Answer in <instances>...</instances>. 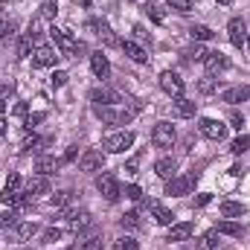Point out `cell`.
Listing matches in <instances>:
<instances>
[{"label": "cell", "instance_id": "obj_5", "mask_svg": "<svg viewBox=\"0 0 250 250\" xmlns=\"http://www.w3.org/2000/svg\"><path fill=\"white\" fill-rule=\"evenodd\" d=\"M198 184V175L189 172V175H181V178H169L166 184V195H189Z\"/></svg>", "mask_w": 250, "mask_h": 250}, {"label": "cell", "instance_id": "obj_32", "mask_svg": "<svg viewBox=\"0 0 250 250\" xmlns=\"http://www.w3.org/2000/svg\"><path fill=\"white\" fill-rule=\"evenodd\" d=\"M120 224H123V230H140L143 227V221H140L137 212H125L123 218H120Z\"/></svg>", "mask_w": 250, "mask_h": 250}, {"label": "cell", "instance_id": "obj_16", "mask_svg": "<svg viewBox=\"0 0 250 250\" xmlns=\"http://www.w3.org/2000/svg\"><path fill=\"white\" fill-rule=\"evenodd\" d=\"M67 224H70L73 233H84V230L93 224V218H90V212L79 209V212H67Z\"/></svg>", "mask_w": 250, "mask_h": 250}, {"label": "cell", "instance_id": "obj_42", "mask_svg": "<svg viewBox=\"0 0 250 250\" xmlns=\"http://www.w3.org/2000/svg\"><path fill=\"white\" fill-rule=\"evenodd\" d=\"M41 15H44V18H56V15H59V6L50 0V3H44V6H41Z\"/></svg>", "mask_w": 250, "mask_h": 250}, {"label": "cell", "instance_id": "obj_17", "mask_svg": "<svg viewBox=\"0 0 250 250\" xmlns=\"http://www.w3.org/2000/svg\"><path fill=\"white\" fill-rule=\"evenodd\" d=\"M87 26H90V29H93V32L102 38V44H105V47H114V44H120V41H117V35H114V29H111L105 21H90Z\"/></svg>", "mask_w": 250, "mask_h": 250}, {"label": "cell", "instance_id": "obj_29", "mask_svg": "<svg viewBox=\"0 0 250 250\" xmlns=\"http://www.w3.org/2000/svg\"><path fill=\"white\" fill-rule=\"evenodd\" d=\"M215 230H218V236H242L245 233L242 224H236V221H218Z\"/></svg>", "mask_w": 250, "mask_h": 250}, {"label": "cell", "instance_id": "obj_10", "mask_svg": "<svg viewBox=\"0 0 250 250\" xmlns=\"http://www.w3.org/2000/svg\"><path fill=\"white\" fill-rule=\"evenodd\" d=\"M227 35H230V44L242 50V47L248 44V26H245V21H242V18H233V21L227 23Z\"/></svg>", "mask_w": 250, "mask_h": 250}, {"label": "cell", "instance_id": "obj_43", "mask_svg": "<svg viewBox=\"0 0 250 250\" xmlns=\"http://www.w3.org/2000/svg\"><path fill=\"white\" fill-rule=\"evenodd\" d=\"M6 32H9V35H12V32H15V26H12V21H6V18H3V15H0V41H3V38H6Z\"/></svg>", "mask_w": 250, "mask_h": 250}, {"label": "cell", "instance_id": "obj_22", "mask_svg": "<svg viewBox=\"0 0 250 250\" xmlns=\"http://www.w3.org/2000/svg\"><path fill=\"white\" fill-rule=\"evenodd\" d=\"M195 111H198V105H195L192 99H184V96L175 99V117H178V120H192Z\"/></svg>", "mask_w": 250, "mask_h": 250}, {"label": "cell", "instance_id": "obj_20", "mask_svg": "<svg viewBox=\"0 0 250 250\" xmlns=\"http://www.w3.org/2000/svg\"><path fill=\"white\" fill-rule=\"evenodd\" d=\"M120 47H123V53L131 59V62H137V64H146V62H148V53H146L137 41H123Z\"/></svg>", "mask_w": 250, "mask_h": 250}, {"label": "cell", "instance_id": "obj_47", "mask_svg": "<svg viewBox=\"0 0 250 250\" xmlns=\"http://www.w3.org/2000/svg\"><path fill=\"white\" fill-rule=\"evenodd\" d=\"M76 154H79V148H76V146H70V148H67V151H64L62 163H70V160H76Z\"/></svg>", "mask_w": 250, "mask_h": 250}, {"label": "cell", "instance_id": "obj_14", "mask_svg": "<svg viewBox=\"0 0 250 250\" xmlns=\"http://www.w3.org/2000/svg\"><path fill=\"white\" fill-rule=\"evenodd\" d=\"M248 99H250L248 84H236V87H227L221 93V102H227V105H239V102H248Z\"/></svg>", "mask_w": 250, "mask_h": 250}, {"label": "cell", "instance_id": "obj_23", "mask_svg": "<svg viewBox=\"0 0 250 250\" xmlns=\"http://www.w3.org/2000/svg\"><path fill=\"white\" fill-rule=\"evenodd\" d=\"M47 192H50V181H47L44 175H35V178H29V184H26V195H29V198L47 195Z\"/></svg>", "mask_w": 250, "mask_h": 250}, {"label": "cell", "instance_id": "obj_15", "mask_svg": "<svg viewBox=\"0 0 250 250\" xmlns=\"http://www.w3.org/2000/svg\"><path fill=\"white\" fill-rule=\"evenodd\" d=\"M62 169V160L59 157H50V154H41L38 160H35V172L38 175H44V178H50V175H56Z\"/></svg>", "mask_w": 250, "mask_h": 250}, {"label": "cell", "instance_id": "obj_51", "mask_svg": "<svg viewBox=\"0 0 250 250\" xmlns=\"http://www.w3.org/2000/svg\"><path fill=\"white\" fill-rule=\"evenodd\" d=\"M26 111H29L26 102H18V105H15V114H18V117H26Z\"/></svg>", "mask_w": 250, "mask_h": 250}, {"label": "cell", "instance_id": "obj_13", "mask_svg": "<svg viewBox=\"0 0 250 250\" xmlns=\"http://www.w3.org/2000/svg\"><path fill=\"white\" fill-rule=\"evenodd\" d=\"M204 67H207V73L209 76H215V73H224L227 67H230V59L224 56V53H207V59H204Z\"/></svg>", "mask_w": 250, "mask_h": 250}, {"label": "cell", "instance_id": "obj_55", "mask_svg": "<svg viewBox=\"0 0 250 250\" xmlns=\"http://www.w3.org/2000/svg\"><path fill=\"white\" fill-rule=\"evenodd\" d=\"M218 3H233V0H218Z\"/></svg>", "mask_w": 250, "mask_h": 250}, {"label": "cell", "instance_id": "obj_41", "mask_svg": "<svg viewBox=\"0 0 250 250\" xmlns=\"http://www.w3.org/2000/svg\"><path fill=\"white\" fill-rule=\"evenodd\" d=\"M67 79H70V76H67V73H62V70H56V73H53V79H50V82H53V87H64V84H67Z\"/></svg>", "mask_w": 250, "mask_h": 250}, {"label": "cell", "instance_id": "obj_30", "mask_svg": "<svg viewBox=\"0 0 250 250\" xmlns=\"http://www.w3.org/2000/svg\"><path fill=\"white\" fill-rule=\"evenodd\" d=\"M70 204H73V192H70V189H62V192L53 195V207H56V209H67Z\"/></svg>", "mask_w": 250, "mask_h": 250}, {"label": "cell", "instance_id": "obj_26", "mask_svg": "<svg viewBox=\"0 0 250 250\" xmlns=\"http://www.w3.org/2000/svg\"><path fill=\"white\" fill-rule=\"evenodd\" d=\"M38 233V224L35 221H26V224H18L15 227V242H29L32 236Z\"/></svg>", "mask_w": 250, "mask_h": 250}, {"label": "cell", "instance_id": "obj_9", "mask_svg": "<svg viewBox=\"0 0 250 250\" xmlns=\"http://www.w3.org/2000/svg\"><path fill=\"white\" fill-rule=\"evenodd\" d=\"M198 131H201L207 140H215V143L227 137V125L221 123V120H201V123H198Z\"/></svg>", "mask_w": 250, "mask_h": 250}, {"label": "cell", "instance_id": "obj_50", "mask_svg": "<svg viewBox=\"0 0 250 250\" xmlns=\"http://www.w3.org/2000/svg\"><path fill=\"white\" fill-rule=\"evenodd\" d=\"M230 123H233V128H242L245 125V117L242 114H230Z\"/></svg>", "mask_w": 250, "mask_h": 250}, {"label": "cell", "instance_id": "obj_19", "mask_svg": "<svg viewBox=\"0 0 250 250\" xmlns=\"http://www.w3.org/2000/svg\"><path fill=\"white\" fill-rule=\"evenodd\" d=\"M90 70H93L96 79H108V76H111V64L102 56V50H99V53H90Z\"/></svg>", "mask_w": 250, "mask_h": 250}, {"label": "cell", "instance_id": "obj_25", "mask_svg": "<svg viewBox=\"0 0 250 250\" xmlns=\"http://www.w3.org/2000/svg\"><path fill=\"white\" fill-rule=\"evenodd\" d=\"M189 35H192V41H198V44H201V41H212V38H215V32H212L207 23H192V26H189Z\"/></svg>", "mask_w": 250, "mask_h": 250}, {"label": "cell", "instance_id": "obj_54", "mask_svg": "<svg viewBox=\"0 0 250 250\" xmlns=\"http://www.w3.org/2000/svg\"><path fill=\"white\" fill-rule=\"evenodd\" d=\"M6 134V123H3V117H0V137Z\"/></svg>", "mask_w": 250, "mask_h": 250}, {"label": "cell", "instance_id": "obj_34", "mask_svg": "<svg viewBox=\"0 0 250 250\" xmlns=\"http://www.w3.org/2000/svg\"><path fill=\"white\" fill-rule=\"evenodd\" d=\"M59 239H62V230H59V227H50V230L41 233V242H44V245H56Z\"/></svg>", "mask_w": 250, "mask_h": 250}, {"label": "cell", "instance_id": "obj_39", "mask_svg": "<svg viewBox=\"0 0 250 250\" xmlns=\"http://www.w3.org/2000/svg\"><path fill=\"white\" fill-rule=\"evenodd\" d=\"M3 189H12V192H18L21 189V175L18 172H9V178H6V187Z\"/></svg>", "mask_w": 250, "mask_h": 250}, {"label": "cell", "instance_id": "obj_28", "mask_svg": "<svg viewBox=\"0 0 250 250\" xmlns=\"http://www.w3.org/2000/svg\"><path fill=\"white\" fill-rule=\"evenodd\" d=\"M44 146H50V140H47V137H26V140H23V151H26V154H32V151L38 154Z\"/></svg>", "mask_w": 250, "mask_h": 250}, {"label": "cell", "instance_id": "obj_37", "mask_svg": "<svg viewBox=\"0 0 250 250\" xmlns=\"http://www.w3.org/2000/svg\"><path fill=\"white\" fill-rule=\"evenodd\" d=\"M175 12H181V15H187V12H192V0H166Z\"/></svg>", "mask_w": 250, "mask_h": 250}, {"label": "cell", "instance_id": "obj_21", "mask_svg": "<svg viewBox=\"0 0 250 250\" xmlns=\"http://www.w3.org/2000/svg\"><path fill=\"white\" fill-rule=\"evenodd\" d=\"M175 172H178V163H175V157H160L157 163H154V175L157 178H175Z\"/></svg>", "mask_w": 250, "mask_h": 250}, {"label": "cell", "instance_id": "obj_46", "mask_svg": "<svg viewBox=\"0 0 250 250\" xmlns=\"http://www.w3.org/2000/svg\"><path fill=\"white\" fill-rule=\"evenodd\" d=\"M198 87H201V93H212V90H215V82H212V76H207V79H204Z\"/></svg>", "mask_w": 250, "mask_h": 250}, {"label": "cell", "instance_id": "obj_38", "mask_svg": "<svg viewBox=\"0 0 250 250\" xmlns=\"http://www.w3.org/2000/svg\"><path fill=\"white\" fill-rule=\"evenodd\" d=\"M114 250H137V242H134L131 236H123V239L114 242Z\"/></svg>", "mask_w": 250, "mask_h": 250}, {"label": "cell", "instance_id": "obj_7", "mask_svg": "<svg viewBox=\"0 0 250 250\" xmlns=\"http://www.w3.org/2000/svg\"><path fill=\"white\" fill-rule=\"evenodd\" d=\"M102 166H105V151L102 148H87L82 154V160H79V169L82 172H99Z\"/></svg>", "mask_w": 250, "mask_h": 250}, {"label": "cell", "instance_id": "obj_31", "mask_svg": "<svg viewBox=\"0 0 250 250\" xmlns=\"http://www.w3.org/2000/svg\"><path fill=\"white\" fill-rule=\"evenodd\" d=\"M248 148H250V134H239V137L230 143V151H233V154H245Z\"/></svg>", "mask_w": 250, "mask_h": 250}, {"label": "cell", "instance_id": "obj_6", "mask_svg": "<svg viewBox=\"0 0 250 250\" xmlns=\"http://www.w3.org/2000/svg\"><path fill=\"white\" fill-rule=\"evenodd\" d=\"M160 87H163L169 96L178 99V96H184V87H187V84H184V79H181L175 70H163V73H160Z\"/></svg>", "mask_w": 250, "mask_h": 250}, {"label": "cell", "instance_id": "obj_52", "mask_svg": "<svg viewBox=\"0 0 250 250\" xmlns=\"http://www.w3.org/2000/svg\"><path fill=\"white\" fill-rule=\"evenodd\" d=\"M209 201H212V198H209V195H198V198H195V207H207V204H209Z\"/></svg>", "mask_w": 250, "mask_h": 250}, {"label": "cell", "instance_id": "obj_11", "mask_svg": "<svg viewBox=\"0 0 250 250\" xmlns=\"http://www.w3.org/2000/svg\"><path fill=\"white\" fill-rule=\"evenodd\" d=\"M62 56H59V50L56 47H44V44H38L35 47V56H32V64L35 67H56Z\"/></svg>", "mask_w": 250, "mask_h": 250}, {"label": "cell", "instance_id": "obj_45", "mask_svg": "<svg viewBox=\"0 0 250 250\" xmlns=\"http://www.w3.org/2000/svg\"><path fill=\"white\" fill-rule=\"evenodd\" d=\"M146 9H148V15H151V21H157V23H163V12H160V9H157L154 3H148Z\"/></svg>", "mask_w": 250, "mask_h": 250}, {"label": "cell", "instance_id": "obj_40", "mask_svg": "<svg viewBox=\"0 0 250 250\" xmlns=\"http://www.w3.org/2000/svg\"><path fill=\"white\" fill-rule=\"evenodd\" d=\"M125 198H131V201H140V198H143V189L137 187V184H128V187H125Z\"/></svg>", "mask_w": 250, "mask_h": 250}, {"label": "cell", "instance_id": "obj_8", "mask_svg": "<svg viewBox=\"0 0 250 250\" xmlns=\"http://www.w3.org/2000/svg\"><path fill=\"white\" fill-rule=\"evenodd\" d=\"M96 189H99V192L105 195V201H111V204L123 195V192H120V184H117V178L108 175V172H102V175L96 178Z\"/></svg>", "mask_w": 250, "mask_h": 250}, {"label": "cell", "instance_id": "obj_35", "mask_svg": "<svg viewBox=\"0 0 250 250\" xmlns=\"http://www.w3.org/2000/svg\"><path fill=\"white\" fill-rule=\"evenodd\" d=\"M9 227H18V215L9 209V212H0V230H9Z\"/></svg>", "mask_w": 250, "mask_h": 250}, {"label": "cell", "instance_id": "obj_53", "mask_svg": "<svg viewBox=\"0 0 250 250\" xmlns=\"http://www.w3.org/2000/svg\"><path fill=\"white\" fill-rule=\"evenodd\" d=\"M125 172H128V175H134V172H137V160H131V163L125 166Z\"/></svg>", "mask_w": 250, "mask_h": 250}, {"label": "cell", "instance_id": "obj_48", "mask_svg": "<svg viewBox=\"0 0 250 250\" xmlns=\"http://www.w3.org/2000/svg\"><path fill=\"white\" fill-rule=\"evenodd\" d=\"M12 93H15V90H12V84H0V102H6Z\"/></svg>", "mask_w": 250, "mask_h": 250}, {"label": "cell", "instance_id": "obj_56", "mask_svg": "<svg viewBox=\"0 0 250 250\" xmlns=\"http://www.w3.org/2000/svg\"><path fill=\"white\" fill-rule=\"evenodd\" d=\"M248 47H250V35H248Z\"/></svg>", "mask_w": 250, "mask_h": 250}, {"label": "cell", "instance_id": "obj_3", "mask_svg": "<svg viewBox=\"0 0 250 250\" xmlns=\"http://www.w3.org/2000/svg\"><path fill=\"white\" fill-rule=\"evenodd\" d=\"M131 146H134V134H131V131L108 134V137H105V143H102V148H105L108 154H123L125 148H131Z\"/></svg>", "mask_w": 250, "mask_h": 250}, {"label": "cell", "instance_id": "obj_36", "mask_svg": "<svg viewBox=\"0 0 250 250\" xmlns=\"http://www.w3.org/2000/svg\"><path fill=\"white\" fill-rule=\"evenodd\" d=\"M201 248H207V250H212V248H218V230L212 227L204 239H201Z\"/></svg>", "mask_w": 250, "mask_h": 250}, {"label": "cell", "instance_id": "obj_2", "mask_svg": "<svg viewBox=\"0 0 250 250\" xmlns=\"http://www.w3.org/2000/svg\"><path fill=\"white\" fill-rule=\"evenodd\" d=\"M50 35H53V41H56V47H59V56H67V59H73L76 53H84V44H76V38H73L67 29H59V26H53V29H50Z\"/></svg>", "mask_w": 250, "mask_h": 250}, {"label": "cell", "instance_id": "obj_1", "mask_svg": "<svg viewBox=\"0 0 250 250\" xmlns=\"http://www.w3.org/2000/svg\"><path fill=\"white\" fill-rule=\"evenodd\" d=\"M93 111H96V117L102 123H108V125H128L134 120V114L140 111V105H131L128 108L125 102H117V105H96Z\"/></svg>", "mask_w": 250, "mask_h": 250}, {"label": "cell", "instance_id": "obj_33", "mask_svg": "<svg viewBox=\"0 0 250 250\" xmlns=\"http://www.w3.org/2000/svg\"><path fill=\"white\" fill-rule=\"evenodd\" d=\"M184 56H187L189 62H204V59H207V50H204L201 44H195V47H189Z\"/></svg>", "mask_w": 250, "mask_h": 250}, {"label": "cell", "instance_id": "obj_12", "mask_svg": "<svg viewBox=\"0 0 250 250\" xmlns=\"http://www.w3.org/2000/svg\"><path fill=\"white\" fill-rule=\"evenodd\" d=\"M90 102L93 105H117V102H123V96L117 90H111V87H93L90 90Z\"/></svg>", "mask_w": 250, "mask_h": 250}, {"label": "cell", "instance_id": "obj_4", "mask_svg": "<svg viewBox=\"0 0 250 250\" xmlns=\"http://www.w3.org/2000/svg\"><path fill=\"white\" fill-rule=\"evenodd\" d=\"M175 140H178V134H175V125L172 123H157L154 125V131H151V143H154L157 148H172Z\"/></svg>", "mask_w": 250, "mask_h": 250}, {"label": "cell", "instance_id": "obj_49", "mask_svg": "<svg viewBox=\"0 0 250 250\" xmlns=\"http://www.w3.org/2000/svg\"><path fill=\"white\" fill-rule=\"evenodd\" d=\"M41 120H44V114H35V117H26V128H35V123H41Z\"/></svg>", "mask_w": 250, "mask_h": 250}, {"label": "cell", "instance_id": "obj_27", "mask_svg": "<svg viewBox=\"0 0 250 250\" xmlns=\"http://www.w3.org/2000/svg\"><path fill=\"white\" fill-rule=\"evenodd\" d=\"M248 209H245V204H236V201H224L221 204V215L224 218H242Z\"/></svg>", "mask_w": 250, "mask_h": 250}, {"label": "cell", "instance_id": "obj_24", "mask_svg": "<svg viewBox=\"0 0 250 250\" xmlns=\"http://www.w3.org/2000/svg\"><path fill=\"white\" fill-rule=\"evenodd\" d=\"M192 230H195V224L192 221H181V224H172L169 227V242H184L192 236Z\"/></svg>", "mask_w": 250, "mask_h": 250}, {"label": "cell", "instance_id": "obj_44", "mask_svg": "<svg viewBox=\"0 0 250 250\" xmlns=\"http://www.w3.org/2000/svg\"><path fill=\"white\" fill-rule=\"evenodd\" d=\"M82 250H102V236H90Z\"/></svg>", "mask_w": 250, "mask_h": 250}, {"label": "cell", "instance_id": "obj_18", "mask_svg": "<svg viewBox=\"0 0 250 250\" xmlns=\"http://www.w3.org/2000/svg\"><path fill=\"white\" fill-rule=\"evenodd\" d=\"M148 209H151V215H154V221H157V224H163V227H172V221H175L172 209H166L160 201H148Z\"/></svg>", "mask_w": 250, "mask_h": 250}]
</instances>
